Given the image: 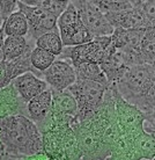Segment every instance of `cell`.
Listing matches in <instances>:
<instances>
[{"label":"cell","mask_w":155,"mask_h":160,"mask_svg":"<svg viewBox=\"0 0 155 160\" xmlns=\"http://www.w3.org/2000/svg\"><path fill=\"white\" fill-rule=\"evenodd\" d=\"M109 86L90 80L76 79L67 89L71 92L78 104V115L92 112L99 106Z\"/></svg>","instance_id":"obj_5"},{"label":"cell","mask_w":155,"mask_h":160,"mask_svg":"<svg viewBox=\"0 0 155 160\" xmlns=\"http://www.w3.org/2000/svg\"><path fill=\"white\" fill-rule=\"evenodd\" d=\"M51 108H52V96L51 89L41 93L40 95L35 96L34 99L27 102L29 118L34 121L38 130L42 133L48 131L51 128Z\"/></svg>","instance_id":"obj_9"},{"label":"cell","mask_w":155,"mask_h":160,"mask_svg":"<svg viewBox=\"0 0 155 160\" xmlns=\"http://www.w3.org/2000/svg\"><path fill=\"white\" fill-rule=\"evenodd\" d=\"M118 93L127 91L128 99H138L140 104L148 107V101L153 104L154 99V65L139 64L127 68L123 78L114 85Z\"/></svg>","instance_id":"obj_1"},{"label":"cell","mask_w":155,"mask_h":160,"mask_svg":"<svg viewBox=\"0 0 155 160\" xmlns=\"http://www.w3.org/2000/svg\"><path fill=\"white\" fill-rule=\"evenodd\" d=\"M104 16L114 28L131 29V30L155 28V26H153L146 19V16L134 6L131 9L118 13H109V14H104Z\"/></svg>","instance_id":"obj_13"},{"label":"cell","mask_w":155,"mask_h":160,"mask_svg":"<svg viewBox=\"0 0 155 160\" xmlns=\"http://www.w3.org/2000/svg\"><path fill=\"white\" fill-rule=\"evenodd\" d=\"M56 60V56L52 53L42 50L40 48L32 49L30 52V65L32 68L38 70V71H45L50 65Z\"/></svg>","instance_id":"obj_23"},{"label":"cell","mask_w":155,"mask_h":160,"mask_svg":"<svg viewBox=\"0 0 155 160\" xmlns=\"http://www.w3.org/2000/svg\"><path fill=\"white\" fill-rule=\"evenodd\" d=\"M99 68L107 78L109 85H115L119 81L127 68H130L123 53L112 47L111 44L108 47L103 55V58L99 62Z\"/></svg>","instance_id":"obj_11"},{"label":"cell","mask_w":155,"mask_h":160,"mask_svg":"<svg viewBox=\"0 0 155 160\" xmlns=\"http://www.w3.org/2000/svg\"><path fill=\"white\" fill-rule=\"evenodd\" d=\"M109 45H110V36L95 37L88 43L81 44L78 47L64 48L60 56L71 60L72 66L86 64V63L99 64Z\"/></svg>","instance_id":"obj_6"},{"label":"cell","mask_w":155,"mask_h":160,"mask_svg":"<svg viewBox=\"0 0 155 160\" xmlns=\"http://www.w3.org/2000/svg\"><path fill=\"white\" fill-rule=\"evenodd\" d=\"M70 1H57V0H42V1H35L36 5H38L48 12L49 14L56 16L57 19L60 16V14L66 9Z\"/></svg>","instance_id":"obj_25"},{"label":"cell","mask_w":155,"mask_h":160,"mask_svg":"<svg viewBox=\"0 0 155 160\" xmlns=\"http://www.w3.org/2000/svg\"><path fill=\"white\" fill-rule=\"evenodd\" d=\"M139 55L143 64L154 65L155 55V28H148L145 32L139 44Z\"/></svg>","instance_id":"obj_21"},{"label":"cell","mask_w":155,"mask_h":160,"mask_svg":"<svg viewBox=\"0 0 155 160\" xmlns=\"http://www.w3.org/2000/svg\"><path fill=\"white\" fill-rule=\"evenodd\" d=\"M12 85L26 102L40 95L49 88L48 84L43 79L37 78L32 72H26L16 77L12 81Z\"/></svg>","instance_id":"obj_14"},{"label":"cell","mask_w":155,"mask_h":160,"mask_svg":"<svg viewBox=\"0 0 155 160\" xmlns=\"http://www.w3.org/2000/svg\"><path fill=\"white\" fill-rule=\"evenodd\" d=\"M16 6L27 19L30 34L36 40L48 32H58L57 18L45 12L35 1H16Z\"/></svg>","instance_id":"obj_4"},{"label":"cell","mask_w":155,"mask_h":160,"mask_svg":"<svg viewBox=\"0 0 155 160\" xmlns=\"http://www.w3.org/2000/svg\"><path fill=\"white\" fill-rule=\"evenodd\" d=\"M26 160H50V159H49L44 153H36V154L27 157V159Z\"/></svg>","instance_id":"obj_28"},{"label":"cell","mask_w":155,"mask_h":160,"mask_svg":"<svg viewBox=\"0 0 155 160\" xmlns=\"http://www.w3.org/2000/svg\"><path fill=\"white\" fill-rule=\"evenodd\" d=\"M133 6L138 8L149 22L155 26V1L154 0H140L133 1Z\"/></svg>","instance_id":"obj_26"},{"label":"cell","mask_w":155,"mask_h":160,"mask_svg":"<svg viewBox=\"0 0 155 160\" xmlns=\"http://www.w3.org/2000/svg\"><path fill=\"white\" fill-rule=\"evenodd\" d=\"M130 146L132 160H153L155 157L154 135L143 131L132 139H126Z\"/></svg>","instance_id":"obj_17"},{"label":"cell","mask_w":155,"mask_h":160,"mask_svg":"<svg viewBox=\"0 0 155 160\" xmlns=\"http://www.w3.org/2000/svg\"><path fill=\"white\" fill-rule=\"evenodd\" d=\"M109 160H123V159H120V158H116V157H109Z\"/></svg>","instance_id":"obj_29"},{"label":"cell","mask_w":155,"mask_h":160,"mask_svg":"<svg viewBox=\"0 0 155 160\" xmlns=\"http://www.w3.org/2000/svg\"><path fill=\"white\" fill-rule=\"evenodd\" d=\"M146 29H123L114 28L110 35V44L123 53L134 51L139 48V44L145 35Z\"/></svg>","instance_id":"obj_15"},{"label":"cell","mask_w":155,"mask_h":160,"mask_svg":"<svg viewBox=\"0 0 155 160\" xmlns=\"http://www.w3.org/2000/svg\"><path fill=\"white\" fill-rule=\"evenodd\" d=\"M73 68H74V72H75L76 79L90 80V81H96V82H99V84H103L105 86H110L107 78L104 77L103 72L101 71L99 64L86 63V64H80L76 65V66H73Z\"/></svg>","instance_id":"obj_20"},{"label":"cell","mask_w":155,"mask_h":160,"mask_svg":"<svg viewBox=\"0 0 155 160\" xmlns=\"http://www.w3.org/2000/svg\"><path fill=\"white\" fill-rule=\"evenodd\" d=\"M36 48L52 53L53 56H60L63 51V43L60 40L59 32H48L36 40Z\"/></svg>","instance_id":"obj_22"},{"label":"cell","mask_w":155,"mask_h":160,"mask_svg":"<svg viewBox=\"0 0 155 160\" xmlns=\"http://www.w3.org/2000/svg\"><path fill=\"white\" fill-rule=\"evenodd\" d=\"M94 2L99 12H102L103 14L123 12V11L131 9L133 7V1H128V0H119V1L102 0V1H94Z\"/></svg>","instance_id":"obj_24"},{"label":"cell","mask_w":155,"mask_h":160,"mask_svg":"<svg viewBox=\"0 0 155 160\" xmlns=\"http://www.w3.org/2000/svg\"><path fill=\"white\" fill-rule=\"evenodd\" d=\"M75 135L81 160H105L110 151L103 142V132L86 118L75 116L70 123Z\"/></svg>","instance_id":"obj_2"},{"label":"cell","mask_w":155,"mask_h":160,"mask_svg":"<svg viewBox=\"0 0 155 160\" xmlns=\"http://www.w3.org/2000/svg\"><path fill=\"white\" fill-rule=\"evenodd\" d=\"M81 27H84V24H82V22L80 20L79 14L76 12L73 2L70 1L66 9L57 19V28H58V32H59L63 47L64 44L66 43V41L74 32H78Z\"/></svg>","instance_id":"obj_16"},{"label":"cell","mask_w":155,"mask_h":160,"mask_svg":"<svg viewBox=\"0 0 155 160\" xmlns=\"http://www.w3.org/2000/svg\"><path fill=\"white\" fill-rule=\"evenodd\" d=\"M43 78L51 89L64 91L75 82V72L70 63L65 60H55L45 71Z\"/></svg>","instance_id":"obj_10"},{"label":"cell","mask_w":155,"mask_h":160,"mask_svg":"<svg viewBox=\"0 0 155 160\" xmlns=\"http://www.w3.org/2000/svg\"><path fill=\"white\" fill-rule=\"evenodd\" d=\"M51 96L52 125L70 124L72 120L78 115V104L75 102V99L73 98L68 89H64V91L51 89Z\"/></svg>","instance_id":"obj_8"},{"label":"cell","mask_w":155,"mask_h":160,"mask_svg":"<svg viewBox=\"0 0 155 160\" xmlns=\"http://www.w3.org/2000/svg\"><path fill=\"white\" fill-rule=\"evenodd\" d=\"M84 27L95 37L110 36L114 32V27L108 22L102 12H99L94 1H72Z\"/></svg>","instance_id":"obj_7"},{"label":"cell","mask_w":155,"mask_h":160,"mask_svg":"<svg viewBox=\"0 0 155 160\" xmlns=\"http://www.w3.org/2000/svg\"><path fill=\"white\" fill-rule=\"evenodd\" d=\"M109 87L111 89L114 101H115L116 121L125 139H132L133 137L146 131L143 129L146 114L141 112L138 107L128 103L118 93L114 85H110Z\"/></svg>","instance_id":"obj_3"},{"label":"cell","mask_w":155,"mask_h":160,"mask_svg":"<svg viewBox=\"0 0 155 160\" xmlns=\"http://www.w3.org/2000/svg\"><path fill=\"white\" fill-rule=\"evenodd\" d=\"M28 44L24 37L7 36L4 38L2 51H4V60L11 62L19 58L28 50Z\"/></svg>","instance_id":"obj_19"},{"label":"cell","mask_w":155,"mask_h":160,"mask_svg":"<svg viewBox=\"0 0 155 160\" xmlns=\"http://www.w3.org/2000/svg\"><path fill=\"white\" fill-rule=\"evenodd\" d=\"M2 44H4V30H2V26H1V28H0V63H2V62H4Z\"/></svg>","instance_id":"obj_27"},{"label":"cell","mask_w":155,"mask_h":160,"mask_svg":"<svg viewBox=\"0 0 155 160\" xmlns=\"http://www.w3.org/2000/svg\"><path fill=\"white\" fill-rule=\"evenodd\" d=\"M14 116L29 117V115L27 102L21 98L11 82L0 89V120Z\"/></svg>","instance_id":"obj_12"},{"label":"cell","mask_w":155,"mask_h":160,"mask_svg":"<svg viewBox=\"0 0 155 160\" xmlns=\"http://www.w3.org/2000/svg\"><path fill=\"white\" fill-rule=\"evenodd\" d=\"M4 35L14 37H24L28 32L29 27L27 19L20 11L13 12L2 23Z\"/></svg>","instance_id":"obj_18"}]
</instances>
